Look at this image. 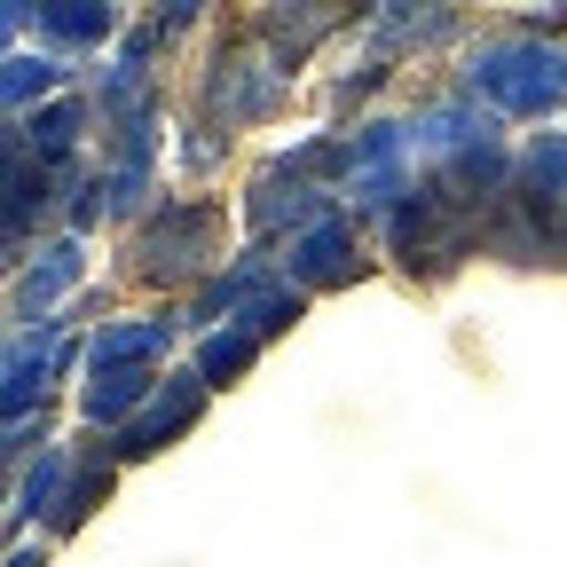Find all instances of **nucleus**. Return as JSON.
<instances>
[{
	"instance_id": "nucleus-1",
	"label": "nucleus",
	"mask_w": 567,
	"mask_h": 567,
	"mask_svg": "<svg viewBox=\"0 0 567 567\" xmlns=\"http://www.w3.org/2000/svg\"><path fill=\"white\" fill-rule=\"evenodd\" d=\"M465 95L505 111V118H544L567 103V48L536 40V32H505V40H481L465 55Z\"/></svg>"
},
{
	"instance_id": "nucleus-2",
	"label": "nucleus",
	"mask_w": 567,
	"mask_h": 567,
	"mask_svg": "<svg viewBox=\"0 0 567 567\" xmlns=\"http://www.w3.org/2000/svg\"><path fill=\"white\" fill-rule=\"evenodd\" d=\"M473 237H481L473 205H465L457 189H442V182H417V189L394 205V252H402V268L442 276V268H457V260L473 252Z\"/></svg>"
},
{
	"instance_id": "nucleus-3",
	"label": "nucleus",
	"mask_w": 567,
	"mask_h": 567,
	"mask_svg": "<svg viewBox=\"0 0 567 567\" xmlns=\"http://www.w3.org/2000/svg\"><path fill=\"white\" fill-rule=\"evenodd\" d=\"M347 189H354V205H363V213H394V205L417 189V142H410V126L379 118V126L354 134V142H347Z\"/></svg>"
},
{
	"instance_id": "nucleus-4",
	"label": "nucleus",
	"mask_w": 567,
	"mask_h": 567,
	"mask_svg": "<svg viewBox=\"0 0 567 567\" xmlns=\"http://www.w3.org/2000/svg\"><path fill=\"white\" fill-rule=\"evenodd\" d=\"M213 237H221V213L213 205H197V197H182V205H166L151 229L134 237V268L142 276H197L205 260H213Z\"/></svg>"
},
{
	"instance_id": "nucleus-5",
	"label": "nucleus",
	"mask_w": 567,
	"mask_h": 567,
	"mask_svg": "<svg viewBox=\"0 0 567 567\" xmlns=\"http://www.w3.org/2000/svg\"><path fill=\"white\" fill-rule=\"evenodd\" d=\"M276 103H284V63L268 48H221L213 55V118L245 126V118H268Z\"/></svg>"
},
{
	"instance_id": "nucleus-6",
	"label": "nucleus",
	"mask_w": 567,
	"mask_h": 567,
	"mask_svg": "<svg viewBox=\"0 0 567 567\" xmlns=\"http://www.w3.org/2000/svg\"><path fill=\"white\" fill-rule=\"evenodd\" d=\"M197 410H205V379L197 371H174L151 402H142V417L118 425V457H158L166 442H182L189 425H197Z\"/></svg>"
},
{
	"instance_id": "nucleus-7",
	"label": "nucleus",
	"mask_w": 567,
	"mask_h": 567,
	"mask_svg": "<svg viewBox=\"0 0 567 567\" xmlns=\"http://www.w3.org/2000/svg\"><path fill=\"white\" fill-rule=\"evenodd\" d=\"M323 213H331V197L308 182V174H292V166H268L252 189H245V221L260 229V237H276V229H316L323 221Z\"/></svg>"
},
{
	"instance_id": "nucleus-8",
	"label": "nucleus",
	"mask_w": 567,
	"mask_h": 567,
	"mask_svg": "<svg viewBox=\"0 0 567 567\" xmlns=\"http://www.w3.org/2000/svg\"><path fill=\"white\" fill-rule=\"evenodd\" d=\"M284 276H292L300 292H323V284H354V276H363L354 229L339 221V213H323L316 229H300V237H292V260H284Z\"/></svg>"
},
{
	"instance_id": "nucleus-9",
	"label": "nucleus",
	"mask_w": 567,
	"mask_h": 567,
	"mask_svg": "<svg viewBox=\"0 0 567 567\" xmlns=\"http://www.w3.org/2000/svg\"><path fill=\"white\" fill-rule=\"evenodd\" d=\"M55 363H63V323H40V331L9 354V371H0V425H17V417H32V410H40V394H48Z\"/></svg>"
},
{
	"instance_id": "nucleus-10",
	"label": "nucleus",
	"mask_w": 567,
	"mask_h": 567,
	"mask_svg": "<svg viewBox=\"0 0 567 567\" xmlns=\"http://www.w3.org/2000/svg\"><path fill=\"white\" fill-rule=\"evenodd\" d=\"M174 331H182L174 316H126V323H103V331L87 339V379H95V371H158V354H166Z\"/></svg>"
},
{
	"instance_id": "nucleus-11",
	"label": "nucleus",
	"mask_w": 567,
	"mask_h": 567,
	"mask_svg": "<svg viewBox=\"0 0 567 567\" xmlns=\"http://www.w3.org/2000/svg\"><path fill=\"white\" fill-rule=\"evenodd\" d=\"M95 197H103V213H134L151 197V111L118 118V142H111V166H103Z\"/></svg>"
},
{
	"instance_id": "nucleus-12",
	"label": "nucleus",
	"mask_w": 567,
	"mask_h": 567,
	"mask_svg": "<svg viewBox=\"0 0 567 567\" xmlns=\"http://www.w3.org/2000/svg\"><path fill=\"white\" fill-rule=\"evenodd\" d=\"M410 142H417V158H465L473 142H488V118H481V103L465 95V103H434V111H417L410 118Z\"/></svg>"
},
{
	"instance_id": "nucleus-13",
	"label": "nucleus",
	"mask_w": 567,
	"mask_h": 567,
	"mask_svg": "<svg viewBox=\"0 0 567 567\" xmlns=\"http://www.w3.org/2000/svg\"><path fill=\"white\" fill-rule=\"evenodd\" d=\"M520 205L551 229L567 213V134H536L528 158H520Z\"/></svg>"
},
{
	"instance_id": "nucleus-14",
	"label": "nucleus",
	"mask_w": 567,
	"mask_h": 567,
	"mask_svg": "<svg viewBox=\"0 0 567 567\" xmlns=\"http://www.w3.org/2000/svg\"><path fill=\"white\" fill-rule=\"evenodd\" d=\"M40 205H48V166L24 142H0V229H24Z\"/></svg>"
},
{
	"instance_id": "nucleus-15",
	"label": "nucleus",
	"mask_w": 567,
	"mask_h": 567,
	"mask_svg": "<svg viewBox=\"0 0 567 567\" xmlns=\"http://www.w3.org/2000/svg\"><path fill=\"white\" fill-rule=\"evenodd\" d=\"M151 394H158V371H95L80 410H87V425H126V417H142Z\"/></svg>"
},
{
	"instance_id": "nucleus-16",
	"label": "nucleus",
	"mask_w": 567,
	"mask_h": 567,
	"mask_svg": "<svg viewBox=\"0 0 567 567\" xmlns=\"http://www.w3.org/2000/svg\"><path fill=\"white\" fill-rule=\"evenodd\" d=\"M450 32H457L450 9H410V0H386V9L371 17L379 55H394V48H434V40H450Z\"/></svg>"
},
{
	"instance_id": "nucleus-17",
	"label": "nucleus",
	"mask_w": 567,
	"mask_h": 567,
	"mask_svg": "<svg viewBox=\"0 0 567 567\" xmlns=\"http://www.w3.org/2000/svg\"><path fill=\"white\" fill-rule=\"evenodd\" d=\"M32 24H40V40H55V48H103L118 17L103 9V0H48V9H32Z\"/></svg>"
},
{
	"instance_id": "nucleus-18",
	"label": "nucleus",
	"mask_w": 567,
	"mask_h": 567,
	"mask_svg": "<svg viewBox=\"0 0 567 567\" xmlns=\"http://www.w3.org/2000/svg\"><path fill=\"white\" fill-rule=\"evenodd\" d=\"M80 126H87V103H40L32 118H24V151L40 158V166H63L71 158V142H80Z\"/></svg>"
},
{
	"instance_id": "nucleus-19",
	"label": "nucleus",
	"mask_w": 567,
	"mask_h": 567,
	"mask_svg": "<svg viewBox=\"0 0 567 567\" xmlns=\"http://www.w3.org/2000/svg\"><path fill=\"white\" fill-rule=\"evenodd\" d=\"M63 87V63L55 55H0V111H17V103H55Z\"/></svg>"
},
{
	"instance_id": "nucleus-20",
	"label": "nucleus",
	"mask_w": 567,
	"mask_h": 567,
	"mask_svg": "<svg viewBox=\"0 0 567 567\" xmlns=\"http://www.w3.org/2000/svg\"><path fill=\"white\" fill-rule=\"evenodd\" d=\"M71 284H80V245L63 237V245H48V252L24 268V308H32V316H48V308L71 292Z\"/></svg>"
},
{
	"instance_id": "nucleus-21",
	"label": "nucleus",
	"mask_w": 567,
	"mask_h": 567,
	"mask_svg": "<svg viewBox=\"0 0 567 567\" xmlns=\"http://www.w3.org/2000/svg\"><path fill=\"white\" fill-rule=\"evenodd\" d=\"M71 473H80V465H71V450H40V465L24 473V488H17V513L24 520H55L63 513V488H71Z\"/></svg>"
},
{
	"instance_id": "nucleus-22",
	"label": "nucleus",
	"mask_w": 567,
	"mask_h": 567,
	"mask_svg": "<svg viewBox=\"0 0 567 567\" xmlns=\"http://www.w3.org/2000/svg\"><path fill=\"white\" fill-rule=\"evenodd\" d=\"M292 323H300V284L292 276L260 284V292L237 308V331H252V339H276V331H292Z\"/></svg>"
},
{
	"instance_id": "nucleus-23",
	"label": "nucleus",
	"mask_w": 567,
	"mask_h": 567,
	"mask_svg": "<svg viewBox=\"0 0 567 567\" xmlns=\"http://www.w3.org/2000/svg\"><path fill=\"white\" fill-rule=\"evenodd\" d=\"M252 354H260V339L229 323V331H213V339L197 347V379H205V386H221V379H237V371L252 363Z\"/></svg>"
},
{
	"instance_id": "nucleus-24",
	"label": "nucleus",
	"mask_w": 567,
	"mask_h": 567,
	"mask_svg": "<svg viewBox=\"0 0 567 567\" xmlns=\"http://www.w3.org/2000/svg\"><path fill=\"white\" fill-rule=\"evenodd\" d=\"M111 488V465L95 457V465H80V473H71V488H63V513H55V528H80L87 513H95V496Z\"/></svg>"
},
{
	"instance_id": "nucleus-25",
	"label": "nucleus",
	"mask_w": 567,
	"mask_h": 567,
	"mask_svg": "<svg viewBox=\"0 0 567 567\" xmlns=\"http://www.w3.org/2000/svg\"><path fill=\"white\" fill-rule=\"evenodd\" d=\"M32 24V9H24V0H0V55H9V40Z\"/></svg>"
},
{
	"instance_id": "nucleus-26",
	"label": "nucleus",
	"mask_w": 567,
	"mask_h": 567,
	"mask_svg": "<svg viewBox=\"0 0 567 567\" xmlns=\"http://www.w3.org/2000/svg\"><path fill=\"white\" fill-rule=\"evenodd\" d=\"M0 567H48L40 551H9V559H0Z\"/></svg>"
},
{
	"instance_id": "nucleus-27",
	"label": "nucleus",
	"mask_w": 567,
	"mask_h": 567,
	"mask_svg": "<svg viewBox=\"0 0 567 567\" xmlns=\"http://www.w3.org/2000/svg\"><path fill=\"white\" fill-rule=\"evenodd\" d=\"M0 371H9V347H0Z\"/></svg>"
}]
</instances>
